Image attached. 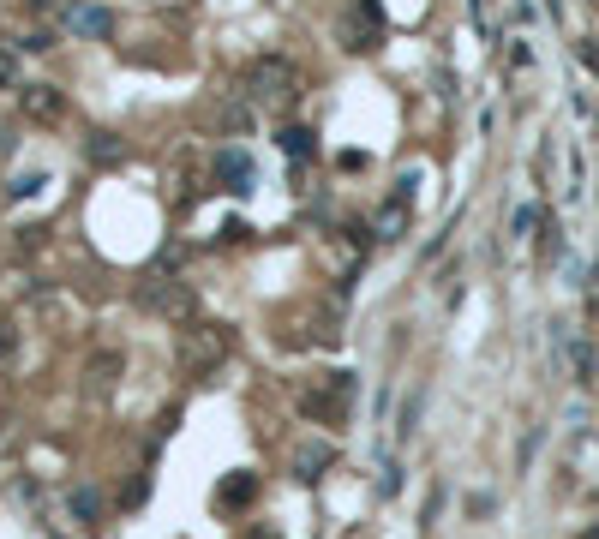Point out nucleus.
I'll use <instances>...</instances> for the list:
<instances>
[{"label":"nucleus","instance_id":"obj_1","mask_svg":"<svg viewBox=\"0 0 599 539\" xmlns=\"http://www.w3.org/2000/svg\"><path fill=\"white\" fill-rule=\"evenodd\" d=\"M246 90H252V102L270 108V114H276V108H294V96H300V66L282 60V54H264V60L252 66Z\"/></svg>","mask_w":599,"mask_h":539},{"label":"nucleus","instance_id":"obj_2","mask_svg":"<svg viewBox=\"0 0 599 539\" xmlns=\"http://www.w3.org/2000/svg\"><path fill=\"white\" fill-rule=\"evenodd\" d=\"M18 108H24V120H36V126H48V120H60V108H66V96H60L54 84H24V90H18Z\"/></svg>","mask_w":599,"mask_h":539},{"label":"nucleus","instance_id":"obj_3","mask_svg":"<svg viewBox=\"0 0 599 539\" xmlns=\"http://www.w3.org/2000/svg\"><path fill=\"white\" fill-rule=\"evenodd\" d=\"M408 210H414V198H408V180H402V186H396V192L384 198V210H378L372 234H378V240H396V234L408 228Z\"/></svg>","mask_w":599,"mask_h":539},{"label":"nucleus","instance_id":"obj_4","mask_svg":"<svg viewBox=\"0 0 599 539\" xmlns=\"http://www.w3.org/2000/svg\"><path fill=\"white\" fill-rule=\"evenodd\" d=\"M144 306L162 312V318H186V312H192V294H186V282H168V288L150 282V288H144Z\"/></svg>","mask_w":599,"mask_h":539},{"label":"nucleus","instance_id":"obj_5","mask_svg":"<svg viewBox=\"0 0 599 539\" xmlns=\"http://www.w3.org/2000/svg\"><path fill=\"white\" fill-rule=\"evenodd\" d=\"M60 18H66L72 36H108V12H102V6H72V0H66Z\"/></svg>","mask_w":599,"mask_h":539},{"label":"nucleus","instance_id":"obj_6","mask_svg":"<svg viewBox=\"0 0 599 539\" xmlns=\"http://www.w3.org/2000/svg\"><path fill=\"white\" fill-rule=\"evenodd\" d=\"M216 174L228 180V192H252V162H246V150H216Z\"/></svg>","mask_w":599,"mask_h":539},{"label":"nucleus","instance_id":"obj_7","mask_svg":"<svg viewBox=\"0 0 599 539\" xmlns=\"http://www.w3.org/2000/svg\"><path fill=\"white\" fill-rule=\"evenodd\" d=\"M330 462H336V450H330V444H312V450H300V456H294V474H300V480H318Z\"/></svg>","mask_w":599,"mask_h":539},{"label":"nucleus","instance_id":"obj_8","mask_svg":"<svg viewBox=\"0 0 599 539\" xmlns=\"http://www.w3.org/2000/svg\"><path fill=\"white\" fill-rule=\"evenodd\" d=\"M84 156H90V162H102V168H108V162H120V156H126V150H120V138H114V132H90V138H84Z\"/></svg>","mask_w":599,"mask_h":539},{"label":"nucleus","instance_id":"obj_9","mask_svg":"<svg viewBox=\"0 0 599 539\" xmlns=\"http://www.w3.org/2000/svg\"><path fill=\"white\" fill-rule=\"evenodd\" d=\"M72 516H78V528H96L102 504H96V492H90V486H78V492H72Z\"/></svg>","mask_w":599,"mask_h":539},{"label":"nucleus","instance_id":"obj_10","mask_svg":"<svg viewBox=\"0 0 599 539\" xmlns=\"http://www.w3.org/2000/svg\"><path fill=\"white\" fill-rule=\"evenodd\" d=\"M0 90H24V72H18V48H0Z\"/></svg>","mask_w":599,"mask_h":539},{"label":"nucleus","instance_id":"obj_11","mask_svg":"<svg viewBox=\"0 0 599 539\" xmlns=\"http://www.w3.org/2000/svg\"><path fill=\"white\" fill-rule=\"evenodd\" d=\"M282 150H288L294 162H306V156H312V132H300V126H288V132H282Z\"/></svg>","mask_w":599,"mask_h":539},{"label":"nucleus","instance_id":"obj_12","mask_svg":"<svg viewBox=\"0 0 599 539\" xmlns=\"http://www.w3.org/2000/svg\"><path fill=\"white\" fill-rule=\"evenodd\" d=\"M252 492H258V480H252V474H234V480L222 486V504H246Z\"/></svg>","mask_w":599,"mask_h":539},{"label":"nucleus","instance_id":"obj_13","mask_svg":"<svg viewBox=\"0 0 599 539\" xmlns=\"http://www.w3.org/2000/svg\"><path fill=\"white\" fill-rule=\"evenodd\" d=\"M420 402H426L420 390H414V396L402 402V420H396V432H402V438H414V426H420Z\"/></svg>","mask_w":599,"mask_h":539},{"label":"nucleus","instance_id":"obj_14","mask_svg":"<svg viewBox=\"0 0 599 539\" xmlns=\"http://www.w3.org/2000/svg\"><path fill=\"white\" fill-rule=\"evenodd\" d=\"M570 360H576V378H582V384H594V348H588V342H576V348H570Z\"/></svg>","mask_w":599,"mask_h":539},{"label":"nucleus","instance_id":"obj_15","mask_svg":"<svg viewBox=\"0 0 599 539\" xmlns=\"http://www.w3.org/2000/svg\"><path fill=\"white\" fill-rule=\"evenodd\" d=\"M18 48H30V54H48V48H54V42H48V30H30V36H24V42H18Z\"/></svg>","mask_w":599,"mask_h":539},{"label":"nucleus","instance_id":"obj_16","mask_svg":"<svg viewBox=\"0 0 599 539\" xmlns=\"http://www.w3.org/2000/svg\"><path fill=\"white\" fill-rule=\"evenodd\" d=\"M588 306L599 312V264H594V282H588Z\"/></svg>","mask_w":599,"mask_h":539},{"label":"nucleus","instance_id":"obj_17","mask_svg":"<svg viewBox=\"0 0 599 539\" xmlns=\"http://www.w3.org/2000/svg\"><path fill=\"white\" fill-rule=\"evenodd\" d=\"M582 539H599V528H588V534H582Z\"/></svg>","mask_w":599,"mask_h":539}]
</instances>
